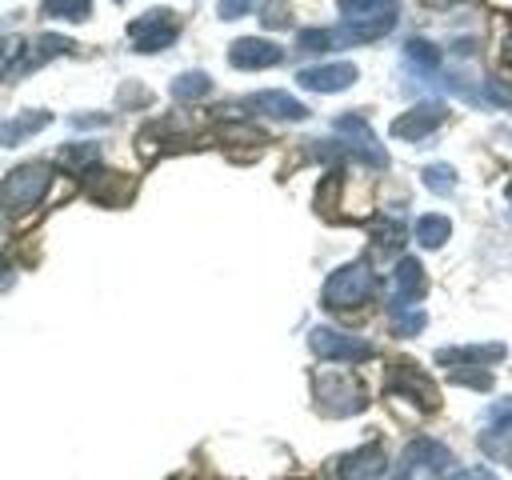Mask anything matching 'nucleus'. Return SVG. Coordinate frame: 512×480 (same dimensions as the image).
<instances>
[{
  "instance_id": "obj_2",
  "label": "nucleus",
  "mask_w": 512,
  "mask_h": 480,
  "mask_svg": "<svg viewBox=\"0 0 512 480\" xmlns=\"http://www.w3.org/2000/svg\"><path fill=\"white\" fill-rule=\"evenodd\" d=\"M128 32H132V48H140V52H156V48H168V44L176 40V20H172V12L152 8V12L140 16Z\"/></svg>"
},
{
  "instance_id": "obj_3",
  "label": "nucleus",
  "mask_w": 512,
  "mask_h": 480,
  "mask_svg": "<svg viewBox=\"0 0 512 480\" xmlns=\"http://www.w3.org/2000/svg\"><path fill=\"white\" fill-rule=\"evenodd\" d=\"M368 288H372L368 264H348V268H340V272L328 280L324 300H328L332 308H336V304H360V300L368 296Z\"/></svg>"
},
{
  "instance_id": "obj_5",
  "label": "nucleus",
  "mask_w": 512,
  "mask_h": 480,
  "mask_svg": "<svg viewBox=\"0 0 512 480\" xmlns=\"http://www.w3.org/2000/svg\"><path fill=\"white\" fill-rule=\"evenodd\" d=\"M356 80V68L352 64H320V68H304L300 72V84L304 88H316V92H332V88H344Z\"/></svg>"
},
{
  "instance_id": "obj_9",
  "label": "nucleus",
  "mask_w": 512,
  "mask_h": 480,
  "mask_svg": "<svg viewBox=\"0 0 512 480\" xmlns=\"http://www.w3.org/2000/svg\"><path fill=\"white\" fill-rule=\"evenodd\" d=\"M252 108H260L268 116H280V120H300L304 116V104L288 100L284 92H260V96H252Z\"/></svg>"
},
{
  "instance_id": "obj_10",
  "label": "nucleus",
  "mask_w": 512,
  "mask_h": 480,
  "mask_svg": "<svg viewBox=\"0 0 512 480\" xmlns=\"http://www.w3.org/2000/svg\"><path fill=\"white\" fill-rule=\"evenodd\" d=\"M92 12L88 0H44V16L52 20H84Z\"/></svg>"
},
{
  "instance_id": "obj_12",
  "label": "nucleus",
  "mask_w": 512,
  "mask_h": 480,
  "mask_svg": "<svg viewBox=\"0 0 512 480\" xmlns=\"http://www.w3.org/2000/svg\"><path fill=\"white\" fill-rule=\"evenodd\" d=\"M172 92L184 96V100H192V96L208 92V76H204V72H188V76H180V80L172 84Z\"/></svg>"
},
{
  "instance_id": "obj_4",
  "label": "nucleus",
  "mask_w": 512,
  "mask_h": 480,
  "mask_svg": "<svg viewBox=\"0 0 512 480\" xmlns=\"http://www.w3.org/2000/svg\"><path fill=\"white\" fill-rule=\"evenodd\" d=\"M228 60H232L236 68H268V64H276V60H280V48H276L272 40L244 36V40H236V44H232Z\"/></svg>"
},
{
  "instance_id": "obj_6",
  "label": "nucleus",
  "mask_w": 512,
  "mask_h": 480,
  "mask_svg": "<svg viewBox=\"0 0 512 480\" xmlns=\"http://www.w3.org/2000/svg\"><path fill=\"white\" fill-rule=\"evenodd\" d=\"M312 348H316L320 356H344V360H360V356H368V352H372L364 340H352V336H336V332H328V328L312 332Z\"/></svg>"
},
{
  "instance_id": "obj_8",
  "label": "nucleus",
  "mask_w": 512,
  "mask_h": 480,
  "mask_svg": "<svg viewBox=\"0 0 512 480\" xmlns=\"http://www.w3.org/2000/svg\"><path fill=\"white\" fill-rule=\"evenodd\" d=\"M340 12L348 20L376 24V20H392V0H340Z\"/></svg>"
},
{
  "instance_id": "obj_13",
  "label": "nucleus",
  "mask_w": 512,
  "mask_h": 480,
  "mask_svg": "<svg viewBox=\"0 0 512 480\" xmlns=\"http://www.w3.org/2000/svg\"><path fill=\"white\" fill-rule=\"evenodd\" d=\"M444 236H448V224H444V220H436V216H428V220L420 224V240H424V244H440Z\"/></svg>"
},
{
  "instance_id": "obj_11",
  "label": "nucleus",
  "mask_w": 512,
  "mask_h": 480,
  "mask_svg": "<svg viewBox=\"0 0 512 480\" xmlns=\"http://www.w3.org/2000/svg\"><path fill=\"white\" fill-rule=\"evenodd\" d=\"M380 468V452H364V456H356V460H344V476L348 480H364L368 472H376Z\"/></svg>"
},
{
  "instance_id": "obj_1",
  "label": "nucleus",
  "mask_w": 512,
  "mask_h": 480,
  "mask_svg": "<svg viewBox=\"0 0 512 480\" xmlns=\"http://www.w3.org/2000/svg\"><path fill=\"white\" fill-rule=\"evenodd\" d=\"M52 184V164H20L0 180V208L4 212H28Z\"/></svg>"
},
{
  "instance_id": "obj_14",
  "label": "nucleus",
  "mask_w": 512,
  "mask_h": 480,
  "mask_svg": "<svg viewBox=\"0 0 512 480\" xmlns=\"http://www.w3.org/2000/svg\"><path fill=\"white\" fill-rule=\"evenodd\" d=\"M264 0H220V16L224 20H236V16H244V12H252V8H260Z\"/></svg>"
},
{
  "instance_id": "obj_15",
  "label": "nucleus",
  "mask_w": 512,
  "mask_h": 480,
  "mask_svg": "<svg viewBox=\"0 0 512 480\" xmlns=\"http://www.w3.org/2000/svg\"><path fill=\"white\" fill-rule=\"evenodd\" d=\"M4 48H8V44H4V40H0V56H4Z\"/></svg>"
},
{
  "instance_id": "obj_7",
  "label": "nucleus",
  "mask_w": 512,
  "mask_h": 480,
  "mask_svg": "<svg viewBox=\"0 0 512 480\" xmlns=\"http://www.w3.org/2000/svg\"><path fill=\"white\" fill-rule=\"evenodd\" d=\"M48 120H52L48 112H20V116L4 120V124H0V148H16V144L28 140L32 132H40Z\"/></svg>"
}]
</instances>
